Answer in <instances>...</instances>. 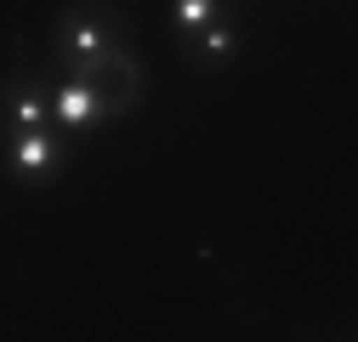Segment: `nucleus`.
<instances>
[{"label":"nucleus","mask_w":358,"mask_h":342,"mask_svg":"<svg viewBox=\"0 0 358 342\" xmlns=\"http://www.w3.org/2000/svg\"><path fill=\"white\" fill-rule=\"evenodd\" d=\"M69 74L85 80V92H92V103H97V120H120V114L137 109V97H143V63L125 52V40L108 46L103 57L69 63Z\"/></svg>","instance_id":"1"},{"label":"nucleus","mask_w":358,"mask_h":342,"mask_svg":"<svg viewBox=\"0 0 358 342\" xmlns=\"http://www.w3.org/2000/svg\"><path fill=\"white\" fill-rule=\"evenodd\" d=\"M57 40H63L69 63H85V57H103L108 46H120V23H114L108 6H92V0H85V6H69L63 12Z\"/></svg>","instance_id":"2"},{"label":"nucleus","mask_w":358,"mask_h":342,"mask_svg":"<svg viewBox=\"0 0 358 342\" xmlns=\"http://www.w3.org/2000/svg\"><path fill=\"white\" fill-rule=\"evenodd\" d=\"M6 160L23 171V177H52L57 160H63V149L52 137V125H40V132H12L6 137Z\"/></svg>","instance_id":"3"},{"label":"nucleus","mask_w":358,"mask_h":342,"mask_svg":"<svg viewBox=\"0 0 358 342\" xmlns=\"http://www.w3.org/2000/svg\"><path fill=\"white\" fill-rule=\"evenodd\" d=\"M40 125H52V92L34 86V80L6 86V137L12 132H40Z\"/></svg>","instance_id":"4"},{"label":"nucleus","mask_w":358,"mask_h":342,"mask_svg":"<svg viewBox=\"0 0 358 342\" xmlns=\"http://www.w3.org/2000/svg\"><path fill=\"white\" fill-rule=\"evenodd\" d=\"M52 120L57 125H92L97 120V103H92V92H85L80 74H69L57 92H52Z\"/></svg>","instance_id":"5"},{"label":"nucleus","mask_w":358,"mask_h":342,"mask_svg":"<svg viewBox=\"0 0 358 342\" xmlns=\"http://www.w3.org/2000/svg\"><path fill=\"white\" fill-rule=\"evenodd\" d=\"M194 40H199V63H210V69H216V63H228V57L239 52V29H234L228 18H210Z\"/></svg>","instance_id":"6"},{"label":"nucleus","mask_w":358,"mask_h":342,"mask_svg":"<svg viewBox=\"0 0 358 342\" xmlns=\"http://www.w3.org/2000/svg\"><path fill=\"white\" fill-rule=\"evenodd\" d=\"M171 18H176V34H188V40H194L210 18H222V0H176Z\"/></svg>","instance_id":"7"}]
</instances>
